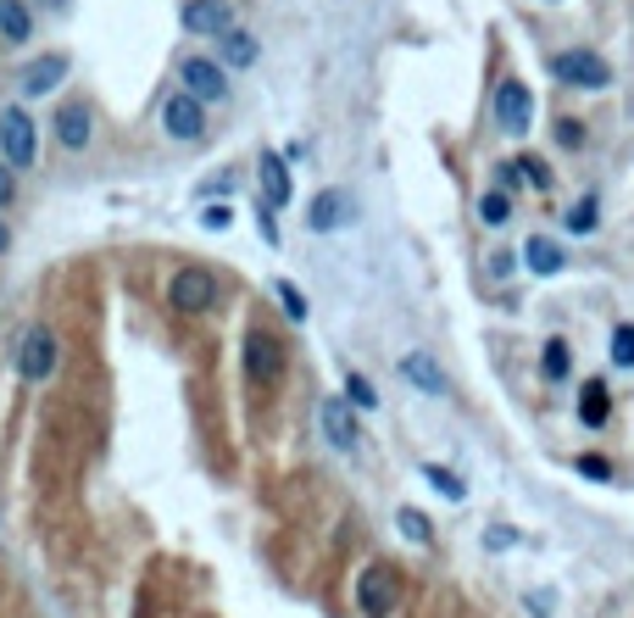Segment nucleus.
<instances>
[{
    "instance_id": "11",
    "label": "nucleus",
    "mask_w": 634,
    "mask_h": 618,
    "mask_svg": "<svg viewBox=\"0 0 634 618\" xmlns=\"http://www.w3.org/2000/svg\"><path fill=\"white\" fill-rule=\"evenodd\" d=\"M357 218V201L346 196V189H323V196L312 201V212H307V228L312 234H334V228H346Z\"/></svg>"
},
{
    "instance_id": "17",
    "label": "nucleus",
    "mask_w": 634,
    "mask_h": 618,
    "mask_svg": "<svg viewBox=\"0 0 634 618\" xmlns=\"http://www.w3.org/2000/svg\"><path fill=\"white\" fill-rule=\"evenodd\" d=\"M607 418H612V391H607V379H591V385L579 391V423L584 430H601Z\"/></svg>"
},
{
    "instance_id": "18",
    "label": "nucleus",
    "mask_w": 634,
    "mask_h": 618,
    "mask_svg": "<svg viewBox=\"0 0 634 618\" xmlns=\"http://www.w3.org/2000/svg\"><path fill=\"white\" fill-rule=\"evenodd\" d=\"M523 268L540 273V279H551V273L562 268V246L551 240V234H534V240L523 246Z\"/></svg>"
},
{
    "instance_id": "31",
    "label": "nucleus",
    "mask_w": 634,
    "mask_h": 618,
    "mask_svg": "<svg viewBox=\"0 0 634 618\" xmlns=\"http://www.w3.org/2000/svg\"><path fill=\"white\" fill-rule=\"evenodd\" d=\"M484 268H490V279H512L518 273V251H490V262H484Z\"/></svg>"
},
{
    "instance_id": "16",
    "label": "nucleus",
    "mask_w": 634,
    "mask_h": 618,
    "mask_svg": "<svg viewBox=\"0 0 634 618\" xmlns=\"http://www.w3.org/2000/svg\"><path fill=\"white\" fill-rule=\"evenodd\" d=\"M62 78H67V57L51 51V57H39V62L23 67V95H51Z\"/></svg>"
},
{
    "instance_id": "13",
    "label": "nucleus",
    "mask_w": 634,
    "mask_h": 618,
    "mask_svg": "<svg viewBox=\"0 0 634 618\" xmlns=\"http://www.w3.org/2000/svg\"><path fill=\"white\" fill-rule=\"evenodd\" d=\"M401 379L407 385H418L423 396H446L451 385H446V368L434 362L428 351H412V357H401Z\"/></svg>"
},
{
    "instance_id": "35",
    "label": "nucleus",
    "mask_w": 634,
    "mask_h": 618,
    "mask_svg": "<svg viewBox=\"0 0 634 618\" xmlns=\"http://www.w3.org/2000/svg\"><path fill=\"white\" fill-rule=\"evenodd\" d=\"M12 196H17V173L0 162V207H12Z\"/></svg>"
},
{
    "instance_id": "8",
    "label": "nucleus",
    "mask_w": 634,
    "mask_h": 618,
    "mask_svg": "<svg viewBox=\"0 0 634 618\" xmlns=\"http://www.w3.org/2000/svg\"><path fill=\"white\" fill-rule=\"evenodd\" d=\"M496 123L507 134L534 128V95H529V84H518V78H501L496 84Z\"/></svg>"
},
{
    "instance_id": "24",
    "label": "nucleus",
    "mask_w": 634,
    "mask_h": 618,
    "mask_svg": "<svg viewBox=\"0 0 634 618\" xmlns=\"http://www.w3.org/2000/svg\"><path fill=\"white\" fill-rule=\"evenodd\" d=\"M346 401H351V412H373L378 407V391L368 385L362 373H346Z\"/></svg>"
},
{
    "instance_id": "7",
    "label": "nucleus",
    "mask_w": 634,
    "mask_h": 618,
    "mask_svg": "<svg viewBox=\"0 0 634 618\" xmlns=\"http://www.w3.org/2000/svg\"><path fill=\"white\" fill-rule=\"evenodd\" d=\"M178 78H184V95L189 101H228V78H223V62H212V57H189L184 67H178Z\"/></svg>"
},
{
    "instance_id": "3",
    "label": "nucleus",
    "mask_w": 634,
    "mask_h": 618,
    "mask_svg": "<svg viewBox=\"0 0 634 618\" xmlns=\"http://www.w3.org/2000/svg\"><path fill=\"white\" fill-rule=\"evenodd\" d=\"M0 151H7V168H34L39 157V134H34V118L23 107H7L0 112Z\"/></svg>"
},
{
    "instance_id": "29",
    "label": "nucleus",
    "mask_w": 634,
    "mask_h": 618,
    "mask_svg": "<svg viewBox=\"0 0 634 618\" xmlns=\"http://www.w3.org/2000/svg\"><path fill=\"white\" fill-rule=\"evenodd\" d=\"M518 168H523V184H534V189H551V168H546L540 157H518Z\"/></svg>"
},
{
    "instance_id": "28",
    "label": "nucleus",
    "mask_w": 634,
    "mask_h": 618,
    "mask_svg": "<svg viewBox=\"0 0 634 618\" xmlns=\"http://www.w3.org/2000/svg\"><path fill=\"white\" fill-rule=\"evenodd\" d=\"M612 362L618 368H634V323H618L612 329Z\"/></svg>"
},
{
    "instance_id": "23",
    "label": "nucleus",
    "mask_w": 634,
    "mask_h": 618,
    "mask_svg": "<svg viewBox=\"0 0 634 618\" xmlns=\"http://www.w3.org/2000/svg\"><path fill=\"white\" fill-rule=\"evenodd\" d=\"M396 524H401V535H407V541H418V546H428V541H434V524H428V518H423L418 507H401V512H396Z\"/></svg>"
},
{
    "instance_id": "34",
    "label": "nucleus",
    "mask_w": 634,
    "mask_h": 618,
    "mask_svg": "<svg viewBox=\"0 0 634 618\" xmlns=\"http://www.w3.org/2000/svg\"><path fill=\"white\" fill-rule=\"evenodd\" d=\"M518 541V530H507V524H490V530H484V546H490V552H501V546H512Z\"/></svg>"
},
{
    "instance_id": "36",
    "label": "nucleus",
    "mask_w": 634,
    "mask_h": 618,
    "mask_svg": "<svg viewBox=\"0 0 634 618\" xmlns=\"http://www.w3.org/2000/svg\"><path fill=\"white\" fill-rule=\"evenodd\" d=\"M257 228H262V240H268V246H278V223H273L268 207H257Z\"/></svg>"
},
{
    "instance_id": "27",
    "label": "nucleus",
    "mask_w": 634,
    "mask_h": 618,
    "mask_svg": "<svg viewBox=\"0 0 634 618\" xmlns=\"http://www.w3.org/2000/svg\"><path fill=\"white\" fill-rule=\"evenodd\" d=\"M596 223H601V201H596V196H584V201L568 212V234H591Z\"/></svg>"
},
{
    "instance_id": "21",
    "label": "nucleus",
    "mask_w": 634,
    "mask_h": 618,
    "mask_svg": "<svg viewBox=\"0 0 634 618\" xmlns=\"http://www.w3.org/2000/svg\"><path fill=\"white\" fill-rule=\"evenodd\" d=\"M540 373L551 379V385L573 373V351H568V341H546V351H540Z\"/></svg>"
},
{
    "instance_id": "38",
    "label": "nucleus",
    "mask_w": 634,
    "mask_h": 618,
    "mask_svg": "<svg viewBox=\"0 0 634 618\" xmlns=\"http://www.w3.org/2000/svg\"><path fill=\"white\" fill-rule=\"evenodd\" d=\"M7 246H12V228H7V223H0V251H7Z\"/></svg>"
},
{
    "instance_id": "25",
    "label": "nucleus",
    "mask_w": 634,
    "mask_h": 618,
    "mask_svg": "<svg viewBox=\"0 0 634 618\" xmlns=\"http://www.w3.org/2000/svg\"><path fill=\"white\" fill-rule=\"evenodd\" d=\"M273 296L284 301V312H289V323H307V296H301V284H289V279H278V284H273Z\"/></svg>"
},
{
    "instance_id": "10",
    "label": "nucleus",
    "mask_w": 634,
    "mask_h": 618,
    "mask_svg": "<svg viewBox=\"0 0 634 618\" xmlns=\"http://www.w3.org/2000/svg\"><path fill=\"white\" fill-rule=\"evenodd\" d=\"M184 28L207 34V39H223L234 28V7L228 0H184Z\"/></svg>"
},
{
    "instance_id": "20",
    "label": "nucleus",
    "mask_w": 634,
    "mask_h": 618,
    "mask_svg": "<svg viewBox=\"0 0 634 618\" xmlns=\"http://www.w3.org/2000/svg\"><path fill=\"white\" fill-rule=\"evenodd\" d=\"M217 51H223V67H251V62H257V39H251L246 28H228V34L217 39Z\"/></svg>"
},
{
    "instance_id": "4",
    "label": "nucleus",
    "mask_w": 634,
    "mask_h": 618,
    "mask_svg": "<svg viewBox=\"0 0 634 618\" xmlns=\"http://www.w3.org/2000/svg\"><path fill=\"white\" fill-rule=\"evenodd\" d=\"M239 357H246V379H251V385H273V379L284 373V341L268 335V329H251L246 346H239Z\"/></svg>"
},
{
    "instance_id": "19",
    "label": "nucleus",
    "mask_w": 634,
    "mask_h": 618,
    "mask_svg": "<svg viewBox=\"0 0 634 618\" xmlns=\"http://www.w3.org/2000/svg\"><path fill=\"white\" fill-rule=\"evenodd\" d=\"M28 34H34V12L23 7V0H0V39L28 45Z\"/></svg>"
},
{
    "instance_id": "15",
    "label": "nucleus",
    "mask_w": 634,
    "mask_h": 618,
    "mask_svg": "<svg viewBox=\"0 0 634 618\" xmlns=\"http://www.w3.org/2000/svg\"><path fill=\"white\" fill-rule=\"evenodd\" d=\"M89 134H95L89 107H84V101H67V107L57 112V139H62L67 151H84V146H89Z\"/></svg>"
},
{
    "instance_id": "12",
    "label": "nucleus",
    "mask_w": 634,
    "mask_h": 618,
    "mask_svg": "<svg viewBox=\"0 0 634 618\" xmlns=\"http://www.w3.org/2000/svg\"><path fill=\"white\" fill-rule=\"evenodd\" d=\"M318 418H323V435H328V446H334V452H357V435H362V430H357V412H351V401L328 396Z\"/></svg>"
},
{
    "instance_id": "32",
    "label": "nucleus",
    "mask_w": 634,
    "mask_h": 618,
    "mask_svg": "<svg viewBox=\"0 0 634 618\" xmlns=\"http://www.w3.org/2000/svg\"><path fill=\"white\" fill-rule=\"evenodd\" d=\"M228 223H234V207H223V201H217V207H207V212H201V228H212V234H223V228H228Z\"/></svg>"
},
{
    "instance_id": "22",
    "label": "nucleus",
    "mask_w": 634,
    "mask_h": 618,
    "mask_svg": "<svg viewBox=\"0 0 634 618\" xmlns=\"http://www.w3.org/2000/svg\"><path fill=\"white\" fill-rule=\"evenodd\" d=\"M423 480H428L434 491H440L446 502H462V496H468V485L457 480V473H451V468H440V462H423Z\"/></svg>"
},
{
    "instance_id": "2",
    "label": "nucleus",
    "mask_w": 634,
    "mask_h": 618,
    "mask_svg": "<svg viewBox=\"0 0 634 618\" xmlns=\"http://www.w3.org/2000/svg\"><path fill=\"white\" fill-rule=\"evenodd\" d=\"M401 602V574L389 563H373L362 568V580H357V607L362 618H389V607Z\"/></svg>"
},
{
    "instance_id": "37",
    "label": "nucleus",
    "mask_w": 634,
    "mask_h": 618,
    "mask_svg": "<svg viewBox=\"0 0 634 618\" xmlns=\"http://www.w3.org/2000/svg\"><path fill=\"white\" fill-rule=\"evenodd\" d=\"M518 184H523V168H518V162H507V168H501V184H496V189H501V196H512Z\"/></svg>"
},
{
    "instance_id": "6",
    "label": "nucleus",
    "mask_w": 634,
    "mask_h": 618,
    "mask_svg": "<svg viewBox=\"0 0 634 618\" xmlns=\"http://www.w3.org/2000/svg\"><path fill=\"white\" fill-rule=\"evenodd\" d=\"M551 78H562L573 89H607L612 84V73H607V62L596 51H557L551 57Z\"/></svg>"
},
{
    "instance_id": "30",
    "label": "nucleus",
    "mask_w": 634,
    "mask_h": 618,
    "mask_svg": "<svg viewBox=\"0 0 634 618\" xmlns=\"http://www.w3.org/2000/svg\"><path fill=\"white\" fill-rule=\"evenodd\" d=\"M573 468L584 473V480H612V462H607V457H596V452H584Z\"/></svg>"
},
{
    "instance_id": "1",
    "label": "nucleus",
    "mask_w": 634,
    "mask_h": 618,
    "mask_svg": "<svg viewBox=\"0 0 634 618\" xmlns=\"http://www.w3.org/2000/svg\"><path fill=\"white\" fill-rule=\"evenodd\" d=\"M167 301H173V312H184V318L212 312V307H217V273H212V268H178V273L167 279Z\"/></svg>"
},
{
    "instance_id": "9",
    "label": "nucleus",
    "mask_w": 634,
    "mask_h": 618,
    "mask_svg": "<svg viewBox=\"0 0 634 618\" xmlns=\"http://www.w3.org/2000/svg\"><path fill=\"white\" fill-rule=\"evenodd\" d=\"M162 128H167V139H201L207 134V107L201 101H189V95L178 89V95H167V107H162Z\"/></svg>"
},
{
    "instance_id": "33",
    "label": "nucleus",
    "mask_w": 634,
    "mask_h": 618,
    "mask_svg": "<svg viewBox=\"0 0 634 618\" xmlns=\"http://www.w3.org/2000/svg\"><path fill=\"white\" fill-rule=\"evenodd\" d=\"M557 139H562L568 151H579V146H584V128H579L573 118H562V123H557Z\"/></svg>"
},
{
    "instance_id": "14",
    "label": "nucleus",
    "mask_w": 634,
    "mask_h": 618,
    "mask_svg": "<svg viewBox=\"0 0 634 618\" xmlns=\"http://www.w3.org/2000/svg\"><path fill=\"white\" fill-rule=\"evenodd\" d=\"M257 178H262V207L268 212H278V207H289V189H296V184H289V168H284V157H262L257 162Z\"/></svg>"
},
{
    "instance_id": "5",
    "label": "nucleus",
    "mask_w": 634,
    "mask_h": 618,
    "mask_svg": "<svg viewBox=\"0 0 634 618\" xmlns=\"http://www.w3.org/2000/svg\"><path fill=\"white\" fill-rule=\"evenodd\" d=\"M17 373H23V385H39V379H51L57 373V335L51 329H28V335L17 341Z\"/></svg>"
},
{
    "instance_id": "26",
    "label": "nucleus",
    "mask_w": 634,
    "mask_h": 618,
    "mask_svg": "<svg viewBox=\"0 0 634 618\" xmlns=\"http://www.w3.org/2000/svg\"><path fill=\"white\" fill-rule=\"evenodd\" d=\"M512 218V196H501V189H490V196L478 201V223H490V228H501Z\"/></svg>"
}]
</instances>
